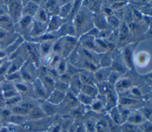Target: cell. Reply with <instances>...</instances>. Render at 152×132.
I'll return each mask as SVG.
<instances>
[{
  "mask_svg": "<svg viewBox=\"0 0 152 132\" xmlns=\"http://www.w3.org/2000/svg\"><path fill=\"white\" fill-rule=\"evenodd\" d=\"M93 13L85 7L81 5L79 11L72 20L74 25L76 37H80L87 33L94 27Z\"/></svg>",
  "mask_w": 152,
  "mask_h": 132,
  "instance_id": "obj_1",
  "label": "cell"
},
{
  "mask_svg": "<svg viewBox=\"0 0 152 132\" xmlns=\"http://www.w3.org/2000/svg\"><path fill=\"white\" fill-rule=\"evenodd\" d=\"M150 54L145 50H141L137 53H133L132 65L139 68L145 67L150 62Z\"/></svg>",
  "mask_w": 152,
  "mask_h": 132,
  "instance_id": "obj_2",
  "label": "cell"
},
{
  "mask_svg": "<svg viewBox=\"0 0 152 132\" xmlns=\"http://www.w3.org/2000/svg\"><path fill=\"white\" fill-rule=\"evenodd\" d=\"M23 6L20 0H12L8 8V15L14 23H17L22 17Z\"/></svg>",
  "mask_w": 152,
  "mask_h": 132,
  "instance_id": "obj_3",
  "label": "cell"
},
{
  "mask_svg": "<svg viewBox=\"0 0 152 132\" xmlns=\"http://www.w3.org/2000/svg\"><path fill=\"white\" fill-rule=\"evenodd\" d=\"M48 24L40 22L33 19L30 37L31 39L37 38L47 32Z\"/></svg>",
  "mask_w": 152,
  "mask_h": 132,
  "instance_id": "obj_4",
  "label": "cell"
},
{
  "mask_svg": "<svg viewBox=\"0 0 152 132\" xmlns=\"http://www.w3.org/2000/svg\"><path fill=\"white\" fill-rule=\"evenodd\" d=\"M93 18L94 27L98 30L100 31L103 30L111 28L107 22L106 15L103 12L100 11V10L99 12L93 13Z\"/></svg>",
  "mask_w": 152,
  "mask_h": 132,
  "instance_id": "obj_5",
  "label": "cell"
},
{
  "mask_svg": "<svg viewBox=\"0 0 152 132\" xmlns=\"http://www.w3.org/2000/svg\"><path fill=\"white\" fill-rule=\"evenodd\" d=\"M33 21V17L28 15H22L20 20L18 21V22H17L18 24V27L21 33L27 34L30 38V33Z\"/></svg>",
  "mask_w": 152,
  "mask_h": 132,
  "instance_id": "obj_6",
  "label": "cell"
},
{
  "mask_svg": "<svg viewBox=\"0 0 152 132\" xmlns=\"http://www.w3.org/2000/svg\"><path fill=\"white\" fill-rule=\"evenodd\" d=\"M65 22V20L58 15L50 17L48 23L47 32L57 31Z\"/></svg>",
  "mask_w": 152,
  "mask_h": 132,
  "instance_id": "obj_7",
  "label": "cell"
},
{
  "mask_svg": "<svg viewBox=\"0 0 152 132\" xmlns=\"http://www.w3.org/2000/svg\"><path fill=\"white\" fill-rule=\"evenodd\" d=\"M43 7L48 14L52 17L59 14L61 5L59 0H45V5Z\"/></svg>",
  "mask_w": 152,
  "mask_h": 132,
  "instance_id": "obj_8",
  "label": "cell"
},
{
  "mask_svg": "<svg viewBox=\"0 0 152 132\" xmlns=\"http://www.w3.org/2000/svg\"><path fill=\"white\" fill-rule=\"evenodd\" d=\"M39 5L34 1H29L23 7L22 15H28L33 17L36 14Z\"/></svg>",
  "mask_w": 152,
  "mask_h": 132,
  "instance_id": "obj_9",
  "label": "cell"
},
{
  "mask_svg": "<svg viewBox=\"0 0 152 132\" xmlns=\"http://www.w3.org/2000/svg\"><path fill=\"white\" fill-rule=\"evenodd\" d=\"M50 16L48 14L47 11L43 8V7L40 5L36 14L33 17V19L39 21L40 22L48 24Z\"/></svg>",
  "mask_w": 152,
  "mask_h": 132,
  "instance_id": "obj_10",
  "label": "cell"
},
{
  "mask_svg": "<svg viewBox=\"0 0 152 132\" xmlns=\"http://www.w3.org/2000/svg\"><path fill=\"white\" fill-rule=\"evenodd\" d=\"M94 73L95 80L98 81L99 82H103L107 81L110 73V70H107L106 67H103L99 70H96Z\"/></svg>",
  "mask_w": 152,
  "mask_h": 132,
  "instance_id": "obj_11",
  "label": "cell"
},
{
  "mask_svg": "<svg viewBox=\"0 0 152 132\" xmlns=\"http://www.w3.org/2000/svg\"><path fill=\"white\" fill-rule=\"evenodd\" d=\"M106 21L109 27L113 30L118 29L121 23V20L113 13L106 16Z\"/></svg>",
  "mask_w": 152,
  "mask_h": 132,
  "instance_id": "obj_12",
  "label": "cell"
},
{
  "mask_svg": "<svg viewBox=\"0 0 152 132\" xmlns=\"http://www.w3.org/2000/svg\"><path fill=\"white\" fill-rule=\"evenodd\" d=\"M13 22L10 16L7 14H4L0 15V26L1 25H4L8 28H10L13 25Z\"/></svg>",
  "mask_w": 152,
  "mask_h": 132,
  "instance_id": "obj_13",
  "label": "cell"
},
{
  "mask_svg": "<svg viewBox=\"0 0 152 132\" xmlns=\"http://www.w3.org/2000/svg\"><path fill=\"white\" fill-rule=\"evenodd\" d=\"M14 111L16 112L24 113V112H26V109L24 108H21V107H16L14 109Z\"/></svg>",
  "mask_w": 152,
  "mask_h": 132,
  "instance_id": "obj_14",
  "label": "cell"
},
{
  "mask_svg": "<svg viewBox=\"0 0 152 132\" xmlns=\"http://www.w3.org/2000/svg\"><path fill=\"white\" fill-rule=\"evenodd\" d=\"M4 14H5V12L1 8H0V15H4Z\"/></svg>",
  "mask_w": 152,
  "mask_h": 132,
  "instance_id": "obj_15",
  "label": "cell"
},
{
  "mask_svg": "<svg viewBox=\"0 0 152 132\" xmlns=\"http://www.w3.org/2000/svg\"><path fill=\"white\" fill-rule=\"evenodd\" d=\"M0 29H1V28H0Z\"/></svg>",
  "mask_w": 152,
  "mask_h": 132,
  "instance_id": "obj_16",
  "label": "cell"
}]
</instances>
